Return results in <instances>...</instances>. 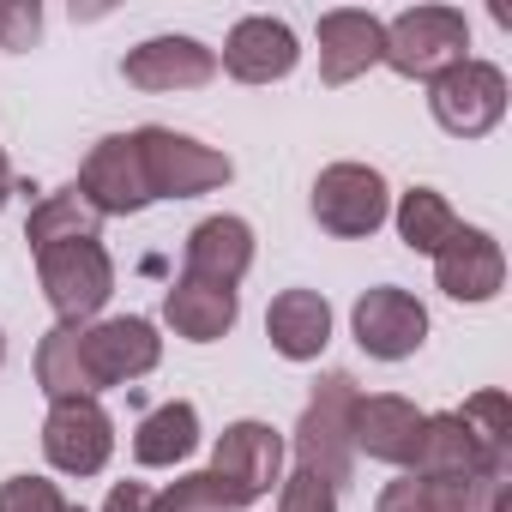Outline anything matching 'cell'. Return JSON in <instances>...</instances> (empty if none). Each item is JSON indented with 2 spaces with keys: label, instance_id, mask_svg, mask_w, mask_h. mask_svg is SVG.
I'll list each match as a JSON object with an SVG mask.
<instances>
[{
  "label": "cell",
  "instance_id": "30bf717a",
  "mask_svg": "<svg viewBox=\"0 0 512 512\" xmlns=\"http://www.w3.org/2000/svg\"><path fill=\"white\" fill-rule=\"evenodd\" d=\"M422 338H428V308H422L410 290L380 284V290H368V296L356 302V344H362L368 356L404 362V356L422 350Z\"/></svg>",
  "mask_w": 512,
  "mask_h": 512
},
{
  "label": "cell",
  "instance_id": "4fadbf2b",
  "mask_svg": "<svg viewBox=\"0 0 512 512\" xmlns=\"http://www.w3.org/2000/svg\"><path fill=\"white\" fill-rule=\"evenodd\" d=\"M211 470L223 482H235L241 500L272 494V482L284 476V440H278V428H266V422H235V428H223V440L211 452Z\"/></svg>",
  "mask_w": 512,
  "mask_h": 512
},
{
  "label": "cell",
  "instance_id": "9a60e30c",
  "mask_svg": "<svg viewBox=\"0 0 512 512\" xmlns=\"http://www.w3.org/2000/svg\"><path fill=\"white\" fill-rule=\"evenodd\" d=\"M416 476H488V470H512V458H494L458 410L446 416H422V440H416V458H410Z\"/></svg>",
  "mask_w": 512,
  "mask_h": 512
},
{
  "label": "cell",
  "instance_id": "f1b7e54d",
  "mask_svg": "<svg viewBox=\"0 0 512 512\" xmlns=\"http://www.w3.org/2000/svg\"><path fill=\"white\" fill-rule=\"evenodd\" d=\"M278 512H338V488H332V482H320L314 470H296V476L284 482Z\"/></svg>",
  "mask_w": 512,
  "mask_h": 512
},
{
  "label": "cell",
  "instance_id": "1f68e13d",
  "mask_svg": "<svg viewBox=\"0 0 512 512\" xmlns=\"http://www.w3.org/2000/svg\"><path fill=\"white\" fill-rule=\"evenodd\" d=\"M7 193H13V169H7V151H0V205H7Z\"/></svg>",
  "mask_w": 512,
  "mask_h": 512
},
{
  "label": "cell",
  "instance_id": "ac0fdd59",
  "mask_svg": "<svg viewBox=\"0 0 512 512\" xmlns=\"http://www.w3.org/2000/svg\"><path fill=\"white\" fill-rule=\"evenodd\" d=\"M253 266V229L241 217H205L193 235H187V272L181 278H199V284H217V290H235Z\"/></svg>",
  "mask_w": 512,
  "mask_h": 512
},
{
  "label": "cell",
  "instance_id": "d4e9b609",
  "mask_svg": "<svg viewBox=\"0 0 512 512\" xmlns=\"http://www.w3.org/2000/svg\"><path fill=\"white\" fill-rule=\"evenodd\" d=\"M452 229H458V217H452V205H446L434 187H410V193H404V205H398V235H404V247L440 253Z\"/></svg>",
  "mask_w": 512,
  "mask_h": 512
},
{
  "label": "cell",
  "instance_id": "603a6c76",
  "mask_svg": "<svg viewBox=\"0 0 512 512\" xmlns=\"http://www.w3.org/2000/svg\"><path fill=\"white\" fill-rule=\"evenodd\" d=\"M97 223H103V211L79 193V181L73 187H61V193H49L37 211H31V223H25V241H31V253L37 247H49V241H73V235H97Z\"/></svg>",
  "mask_w": 512,
  "mask_h": 512
},
{
  "label": "cell",
  "instance_id": "f546056e",
  "mask_svg": "<svg viewBox=\"0 0 512 512\" xmlns=\"http://www.w3.org/2000/svg\"><path fill=\"white\" fill-rule=\"evenodd\" d=\"M37 31H43L37 0H0V49H31Z\"/></svg>",
  "mask_w": 512,
  "mask_h": 512
},
{
  "label": "cell",
  "instance_id": "7a4b0ae2",
  "mask_svg": "<svg viewBox=\"0 0 512 512\" xmlns=\"http://www.w3.org/2000/svg\"><path fill=\"white\" fill-rule=\"evenodd\" d=\"M37 278L49 290V308L61 314V326H85L109 290H115V266L97 235H73V241H49L37 247Z\"/></svg>",
  "mask_w": 512,
  "mask_h": 512
},
{
  "label": "cell",
  "instance_id": "4dcf8cb0",
  "mask_svg": "<svg viewBox=\"0 0 512 512\" xmlns=\"http://www.w3.org/2000/svg\"><path fill=\"white\" fill-rule=\"evenodd\" d=\"M151 500H157V494H151L145 482H115L109 500H103V512H151Z\"/></svg>",
  "mask_w": 512,
  "mask_h": 512
},
{
  "label": "cell",
  "instance_id": "9c48e42d",
  "mask_svg": "<svg viewBox=\"0 0 512 512\" xmlns=\"http://www.w3.org/2000/svg\"><path fill=\"white\" fill-rule=\"evenodd\" d=\"M43 452H49V464L67 470V476H97V470L109 464V452H115V422H109V410H103L97 398H67V404H55L49 422H43Z\"/></svg>",
  "mask_w": 512,
  "mask_h": 512
},
{
  "label": "cell",
  "instance_id": "cb8c5ba5",
  "mask_svg": "<svg viewBox=\"0 0 512 512\" xmlns=\"http://www.w3.org/2000/svg\"><path fill=\"white\" fill-rule=\"evenodd\" d=\"M37 386L49 392V404L91 398L85 368H79V326H55V332L37 344Z\"/></svg>",
  "mask_w": 512,
  "mask_h": 512
},
{
  "label": "cell",
  "instance_id": "d6986e66",
  "mask_svg": "<svg viewBox=\"0 0 512 512\" xmlns=\"http://www.w3.org/2000/svg\"><path fill=\"white\" fill-rule=\"evenodd\" d=\"M350 434H356V452H368L380 464H410L416 458V440H422V410L410 398H392V392L356 398Z\"/></svg>",
  "mask_w": 512,
  "mask_h": 512
},
{
  "label": "cell",
  "instance_id": "277c9868",
  "mask_svg": "<svg viewBox=\"0 0 512 512\" xmlns=\"http://www.w3.org/2000/svg\"><path fill=\"white\" fill-rule=\"evenodd\" d=\"M133 145H139L151 199H193V193H211V187H223L235 175L223 151H211V145H199L187 133H169V127H139Z\"/></svg>",
  "mask_w": 512,
  "mask_h": 512
},
{
  "label": "cell",
  "instance_id": "484cf974",
  "mask_svg": "<svg viewBox=\"0 0 512 512\" xmlns=\"http://www.w3.org/2000/svg\"><path fill=\"white\" fill-rule=\"evenodd\" d=\"M247 500H241V488L235 482H223L217 470H199V476H181L175 488H163L157 500H151V512H241Z\"/></svg>",
  "mask_w": 512,
  "mask_h": 512
},
{
  "label": "cell",
  "instance_id": "5bb4252c",
  "mask_svg": "<svg viewBox=\"0 0 512 512\" xmlns=\"http://www.w3.org/2000/svg\"><path fill=\"white\" fill-rule=\"evenodd\" d=\"M121 73L139 91H199V85H211L217 55L193 37H151L121 61Z\"/></svg>",
  "mask_w": 512,
  "mask_h": 512
},
{
  "label": "cell",
  "instance_id": "7c38bea8",
  "mask_svg": "<svg viewBox=\"0 0 512 512\" xmlns=\"http://www.w3.org/2000/svg\"><path fill=\"white\" fill-rule=\"evenodd\" d=\"M434 278L452 302H488L506 284V260H500V241L488 229H452L446 247L434 253Z\"/></svg>",
  "mask_w": 512,
  "mask_h": 512
},
{
  "label": "cell",
  "instance_id": "836d02e7",
  "mask_svg": "<svg viewBox=\"0 0 512 512\" xmlns=\"http://www.w3.org/2000/svg\"><path fill=\"white\" fill-rule=\"evenodd\" d=\"M0 362H7V344H0Z\"/></svg>",
  "mask_w": 512,
  "mask_h": 512
},
{
  "label": "cell",
  "instance_id": "8fae6325",
  "mask_svg": "<svg viewBox=\"0 0 512 512\" xmlns=\"http://www.w3.org/2000/svg\"><path fill=\"white\" fill-rule=\"evenodd\" d=\"M79 193H85L103 217H127V211H145V205H151V187H145V163H139L133 133H115V139H103V145L85 157Z\"/></svg>",
  "mask_w": 512,
  "mask_h": 512
},
{
  "label": "cell",
  "instance_id": "8992f818",
  "mask_svg": "<svg viewBox=\"0 0 512 512\" xmlns=\"http://www.w3.org/2000/svg\"><path fill=\"white\" fill-rule=\"evenodd\" d=\"M163 356L151 320H103V326H79V368H85V386L91 398L103 386H121V380H139L151 374Z\"/></svg>",
  "mask_w": 512,
  "mask_h": 512
},
{
  "label": "cell",
  "instance_id": "3957f363",
  "mask_svg": "<svg viewBox=\"0 0 512 512\" xmlns=\"http://www.w3.org/2000/svg\"><path fill=\"white\" fill-rule=\"evenodd\" d=\"M464 49H470V25H464V13H452V7H416V13H404V19H392L386 25V67L392 73H404V79H440L446 67H458L464 61Z\"/></svg>",
  "mask_w": 512,
  "mask_h": 512
},
{
  "label": "cell",
  "instance_id": "52a82bcc",
  "mask_svg": "<svg viewBox=\"0 0 512 512\" xmlns=\"http://www.w3.org/2000/svg\"><path fill=\"white\" fill-rule=\"evenodd\" d=\"M314 217L332 235H374L386 223V181L368 163H332L314 181Z\"/></svg>",
  "mask_w": 512,
  "mask_h": 512
},
{
  "label": "cell",
  "instance_id": "44dd1931",
  "mask_svg": "<svg viewBox=\"0 0 512 512\" xmlns=\"http://www.w3.org/2000/svg\"><path fill=\"white\" fill-rule=\"evenodd\" d=\"M163 314H169V326H175L181 338H193V344H211V338H223V332L235 326V290H217V284L181 278V284L169 290Z\"/></svg>",
  "mask_w": 512,
  "mask_h": 512
},
{
  "label": "cell",
  "instance_id": "2e32d148",
  "mask_svg": "<svg viewBox=\"0 0 512 512\" xmlns=\"http://www.w3.org/2000/svg\"><path fill=\"white\" fill-rule=\"evenodd\" d=\"M296 55H302L296 49V31L284 19H241L229 31V43H223V67L241 85H272V79H284L296 67Z\"/></svg>",
  "mask_w": 512,
  "mask_h": 512
},
{
  "label": "cell",
  "instance_id": "6da1fadb",
  "mask_svg": "<svg viewBox=\"0 0 512 512\" xmlns=\"http://www.w3.org/2000/svg\"><path fill=\"white\" fill-rule=\"evenodd\" d=\"M356 398L362 392H356L350 374H326L314 386V398H308V410L296 422V470H314L332 488L350 482V470H356V434H350Z\"/></svg>",
  "mask_w": 512,
  "mask_h": 512
},
{
  "label": "cell",
  "instance_id": "83f0119b",
  "mask_svg": "<svg viewBox=\"0 0 512 512\" xmlns=\"http://www.w3.org/2000/svg\"><path fill=\"white\" fill-rule=\"evenodd\" d=\"M61 488L43 482V476H13L7 488H0V512H61Z\"/></svg>",
  "mask_w": 512,
  "mask_h": 512
},
{
  "label": "cell",
  "instance_id": "d6a6232c",
  "mask_svg": "<svg viewBox=\"0 0 512 512\" xmlns=\"http://www.w3.org/2000/svg\"><path fill=\"white\" fill-rule=\"evenodd\" d=\"M61 512H85V506H61Z\"/></svg>",
  "mask_w": 512,
  "mask_h": 512
},
{
  "label": "cell",
  "instance_id": "7402d4cb",
  "mask_svg": "<svg viewBox=\"0 0 512 512\" xmlns=\"http://www.w3.org/2000/svg\"><path fill=\"white\" fill-rule=\"evenodd\" d=\"M199 446V410L187 404V398H169V404H157L145 422H139V434H133V458L139 464H181L187 452Z\"/></svg>",
  "mask_w": 512,
  "mask_h": 512
},
{
  "label": "cell",
  "instance_id": "4316f807",
  "mask_svg": "<svg viewBox=\"0 0 512 512\" xmlns=\"http://www.w3.org/2000/svg\"><path fill=\"white\" fill-rule=\"evenodd\" d=\"M458 416H464V428H470L494 458H512V404H506V392H476Z\"/></svg>",
  "mask_w": 512,
  "mask_h": 512
},
{
  "label": "cell",
  "instance_id": "5b68a950",
  "mask_svg": "<svg viewBox=\"0 0 512 512\" xmlns=\"http://www.w3.org/2000/svg\"><path fill=\"white\" fill-rule=\"evenodd\" d=\"M428 103H434V121H440L446 133L482 139V133L506 115V79H500V67H488V61H458V67H446V73L434 79Z\"/></svg>",
  "mask_w": 512,
  "mask_h": 512
},
{
  "label": "cell",
  "instance_id": "ba28073f",
  "mask_svg": "<svg viewBox=\"0 0 512 512\" xmlns=\"http://www.w3.org/2000/svg\"><path fill=\"white\" fill-rule=\"evenodd\" d=\"M506 488L512 470H488V476H398L380 494V512H506Z\"/></svg>",
  "mask_w": 512,
  "mask_h": 512
},
{
  "label": "cell",
  "instance_id": "ffe728a7",
  "mask_svg": "<svg viewBox=\"0 0 512 512\" xmlns=\"http://www.w3.org/2000/svg\"><path fill=\"white\" fill-rule=\"evenodd\" d=\"M266 332H272V350L290 356V362H314L326 344H332V308L320 290H284L266 314Z\"/></svg>",
  "mask_w": 512,
  "mask_h": 512
},
{
  "label": "cell",
  "instance_id": "e0dca14e",
  "mask_svg": "<svg viewBox=\"0 0 512 512\" xmlns=\"http://www.w3.org/2000/svg\"><path fill=\"white\" fill-rule=\"evenodd\" d=\"M386 55V25L374 13H326L320 19V79L326 85H350L362 79L374 61Z\"/></svg>",
  "mask_w": 512,
  "mask_h": 512
}]
</instances>
